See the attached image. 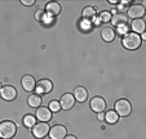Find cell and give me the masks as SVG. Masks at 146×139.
<instances>
[{"mask_svg": "<svg viewBox=\"0 0 146 139\" xmlns=\"http://www.w3.org/2000/svg\"><path fill=\"white\" fill-rule=\"evenodd\" d=\"M121 44H123V46L125 48V49L136 50L141 46V44H142V39H141L140 35H137V34H135V32H128L123 36V39H121Z\"/></svg>", "mask_w": 146, "mask_h": 139, "instance_id": "6da1fadb", "label": "cell"}, {"mask_svg": "<svg viewBox=\"0 0 146 139\" xmlns=\"http://www.w3.org/2000/svg\"><path fill=\"white\" fill-rule=\"evenodd\" d=\"M17 133V126L13 121H1L0 123V138L1 139H12Z\"/></svg>", "mask_w": 146, "mask_h": 139, "instance_id": "7a4b0ae2", "label": "cell"}, {"mask_svg": "<svg viewBox=\"0 0 146 139\" xmlns=\"http://www.w3.org/2000/svg\"><path fill=\"white\" fill-rule=\"evenodd\" d=\"M114 111L118 113V116H121V117H127L129 116L131 112H132V104L128 99H118L115 102V106H114Z\"/></svg>", "mask_w": 146, "mask_h": 139, "instance_id": "3957f363", "label": "cell"}, {"mask_svg": "<svg viewBox=\"0 0 146 139\" xmlns=\"http://www.w3.org/2000/svg\"><path fill=\"white\" fill-rule=\"evenodd\" d=\"M49 125H48L47 123H40L39 121L38 124H35V125L33 126V134L35 138L38 139H43L44 136L48 135V133H49Z\"/></svg>", "mask_w": 146, "mask_h": 139, "instance_id": "277c9868", "label": "cell"}, {"mask_svg": "<svg viewBox=\"0 0 146 139\" xmlns=\"http://www.w3.org/2000/svg\"><path fill=\"white\" fill-rule=\"evenodd\" d=\"M89 106H91V109L93 112L100 113V112H105L108 104H106V101L102 97H93L89 102Z\"/></svg>", "mask_w": 146, "mask_h": 139, "instance_id": "5b68a950", "label": "cell"}, {"mask_svg": "<svg viewBox=\"0 0 146 139\" xmlns=\"http://www.w3.org/2000/svg\"><path fill=\"white\" fill-rule=\"evenodd\" d=\"M48 135L50 139H64L67 135V129L64 125H54L49 129Z\"/></svg>", "mask_w": 146, "mask_h": 139, "instance_id": "8992f818", "label": "cell"}, {"mask_svg": "<svg viewBox=\"0 0 146 139\" xmlns=\"http://www.w3.org/2000/svg\"><path fill=\"white\" fill-rule=\"evenodd\" d=\"M35 117H36V120H39L40 123H48V121L52 120V111H50L48 107L40 106L36 109Z\"/></svg>", "mask_w": 146, "mask_h": 139, "instance_id": "52a82bcc", "label": "cell"}, {"mask_svg": "<svg viewBox=\"0 0 146 139\" xmlns=\"http://www.w3.org/2000/svg\"><path fill=\"white\" fill-rule=\"evenodd\" d=\"M0 96H1V98L4 99V101H14V99L17 98V90L14 86H12V85H7V86H3L1 88V90H0Z\"/></svg>", "mask_w": 146, "mask_h": 139, "instance_id": "ba28073f", "label": "cell"}, {"mask_svg": "<svg viewBox=\"0 0 146 139\" xmlns=\"http://www.w3.org/2000/svg\"><path fill=\"white\" fill-rule=\"evenodd\" d=\"M128 17L133 19H140L141 17L145 14V7L142 4H133L128 8V12H127Z\"/></svg>", "mask_w": 146, "mask_h": 139, "instance_id": "9c48e42d", "label": "cell"}, {"mask_svg": "<svg viewBox=\"0 0 146 139\" xmlns=\"http://www.w3.org/2000/svg\"><path fill=\"white\" fill-rule=\"evenodd\" d=\"M35 89H38V92L41 93V94H48V93H50L53 89V82L48 79H43L36 82Z\"/></svg>", "mask_w": 146, "mask_h": 139, "instance_id": "30bf717a", "label": "cell"}, {"mask_svg": "<svg viewBox=\"0 0 146 139\" xmlns=\"http://www.w3.org/2000/svg\"><path fill=\"white\" fill-rule=\"evenodd\" d=\"M75 98L74 96H72L71 93H66V94H64V96L61 97V101H60V104H61V108L64 109H70L74 107L75 104Z\"/></svg>", "mask_w": 146, "mask_h": 139, "instance_id": "8fae6325", "label": "cell"}, {"mask_svg": "<svg viewBox=\"0 0 146 139\" xmlns=\"http://www.w3.org/2000/svg\"><path fill=\"white\" fill-rule=\"evenodd\" d=\"M22 88L26 90V92H34L36 88V80L35 77H33L31 75H26V76L22 77Z\"/></svg>", "mask_w": 146, "mask_h": 139, "instance_id": "7c38bea8", "label": "cell"}, {"mask_svg": "<svg viewBox=\"0 0 146 139\" xmlns=\"http://www.w3.org/2000/svg\"><path fill=\"white\" fill-rule=\"evenodd\" d=\"M62 8H61V4L57 3V1H50L45 5V12L49 14L50 17H57L58 14L61 13Z\"/></svg>", "mask_w": 146, "mask_h": 139, "instance_id": "4fadbf2b", "label": "cell"}, {"mask_svg": "<svg viewBox=\"0 0 146 139\" xmlns=\"http://www.w3.org/2000/svg\"><path fill=\"white\" fill-rule=\"evenodd\" d=\"M111 22H113V25L115 26V27L120 28V27H124V26L128 23V17L125 16V14H115V16L111 17Z\"/></svg>", "mask_w": 146, "mask_h": 139, "instance_id": "5bb4252c", "label": "cell"}, {"mask_svg": "<svg viewBox=\"0 0 146 139\" xmlns=\"http://www.w3.org/2000/svg\"><path fill=\"white\" fill-rule=\"evenodd\" d=\"M72 96H74L75 101H78V102H80V103H83V102H86L87 98H88V92H87L86 88L78 86V88H75L74 94H72Z\"/></svg>", "mask_w": 146, "mask_h": 139, "instance_id": "9a60e30c", "label": "cell"}, {"mask_svg": "<svg viewBox=\"0 0 146 139\" xmlns=\"http://www.w3.org/2000/svg\"><path fill=\"white\" fill-rule=\"evenodd\" d=\"M131 27H132L133 32L137 34V35H138V34H143V32H145V21H143L142 18L133 19Z\"/></svg>", "mask_w": 146, "mask_h": 139, "instance_id": "2e32d148", "label": "cell"}, {"mask_svg": "<svg viewBox=\"0 0 146 139\" xmlns=\"http://www.w3.org/2000/svg\"><path fill=\"white\" fill-rule=\"evenodd\" d=\"M101 36L106 43H111V41L115 39V31H114V28H111V27H105V28H102Z\"/></svg>", "mask_w": 146, "mask_h": 139, "instance_id": "e0dca14e", "label": "cell"}, {"mask_svg": "<svg viewBox=\"0 0 146 139\" xmlns=\"http://www.w3.org/2000/svg\"><path fill=\"white\" fill-rule=\"evenodd\" d=\"M27 103L33 108H39L41 106V97L39 94H31L27 98Z\"/></svg>", "mask_w": 146, "mask_h": 139, "instance_id": "ac0fdd59", "label": "cell"}, {"mask_svg": "<svg viewBox=\"0 0 146 139\" xmlns=\"http://www.w3.org/2000/svg\"><path fill=\"white\" fill-rule=\"evenodd\" d=\"M96 16V8L94 7H87L83 9V18L84 19H92Z\"/></svg>", "mask_w": 146, "mask_h": 139, "instance_id": "d6986e66", "label": "cell"}, {"mask_svg": "<svg viewBox=\"0 0 146 139\" xmlns=\"http://www.w3.org/2000/svg\"><path fill=\"white\" fill-rule=\"evenodd\" d=\"M105 120L108 121L109 124H116L119 120V116L115 111H108L105 115Z\"/></svg>", "mask_w": 146, "mask_h": 139, "instance_id": "ffe728a7", "label": "cell"}, {"mask_svg": "<svg viewBox=\"0 0 146 139\" xmlns=\"http://www.w3.org/2000/svg\"><path fill=\"white\" fill-rule=\"evenodd\" d=\"M23 124H25L27 128H33L36 124V117H34L33 115H26L25 119H23Z\"/></svg>", "mask_w": 146, "mask_h": 139, "instance_id": "44dd1931", "label": "cell"}, {"mask_svg": "<svg viewBox=\"0 0 146 139\" xmlns=\"http://www.w3.org/2000/svg\"><path fill=\"white\" fill-rule=\"evenodd\" d=\"M48 108H49L52 112H54V113H56V112H58L61 109V104H60V102H58V101H50Z\"/></svg>", "mask_w": 146, "mask_h": 139, "instance_id": "7402d4cb", "label": "cell"}, {"mask_svg": "<svg viewBox=\"0 0 146 139\" xmlns=\"http://www.w3.org/2000/svg\"><path fill=\"white\" fill-rule=\"evenodd\" d=\"M111 13L110 12H102L101 14H100V19H101L102 22H109V21H111Z\"/></svg>", "mask_w": 146, "mask_h": 139, "instance_id": "603a6c76", "label": "cell"}, {"mask_svg": "<svg viewBox=\"0 0 146 139\" xmlns=\"http://www.w3.org/2000/svg\"><path fill=\"white\" fill-rule=\"evenodd\" d=\"M35 18L38 19V21H43V18H44V12L41 11V9L36 11L35 12Z\"/></svg>", "mask_w": 146, "mask_h": 139, "instance_id": "cb8c5ba5", "label": "cell"}, {"mask_svg": "<svg viewBox=\"0 0 146 139\" xmlns=\"http://www.w3.org/2000/svg\"><path fill=\"white\" fill-rule=\"evenodd\" d=\"M21 4H23V5H34L35 4V0H21Z\"/></svg>", "mask_w": 146, "mask_h": 139, "instance_id": "d4e9b609", "label": "cell"}, {"mask_svg": "<svg viewBox=\"0 0 146 139\" xmlns=\"http://www.w3.org/2000/svg\"><path fill=\"white\" fill-rule=\"evenodd\" d=\"M98 120H105V115H104V112H100L98 113Z\"/></svg>", "mask_w": 146, "mask_h": 139, "instance_id": "484cf974", "label": "cell"}, {"mask_svg": "<svg viewBox=\"0 0 146 139\" xmlns=\"http://www.w3.org/2000/svg\"><path fill=\"white\" fill-rule=\"evenodd\" d=\"M64 139H78V138L75 135H66Z\"/></svg>", "mask_w": 146, "mask_h": 139, "instance_id": "4316f807", "label": "cell"}, {"mask_svg": "<svg viewBox=\"0 0 146 139\" xmlns=\"http://www.w3.org/2000/svg\"><path fill=\"white\" fill-rule=\"evenodd\" d=\"M1 88H3V86H1V82H0V90H1Z\"/></svg>", "mask_w": 146, "mask_h": 139, "instance_id": "83f0119b", "label": "cell"}, {"mask_svg": "<svg viewBox=\"0 0 146 139\" xmlns=\"http://www.w3.org/2000/svg\"><path fill=\"white\" fill-rule=\"evenodd\" d=\"M0 139H1V138H0Z\"/></svg>", "mask_w": 146, "mask_h": 139, "instance_id": "f1b7e54d", "label": "cell"}]
</instances>
